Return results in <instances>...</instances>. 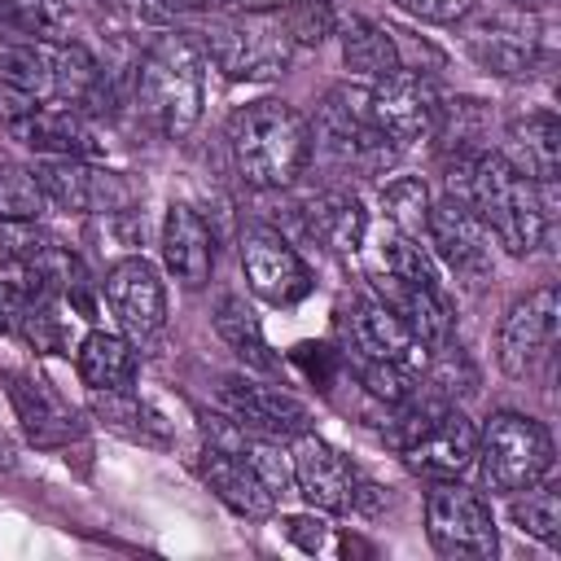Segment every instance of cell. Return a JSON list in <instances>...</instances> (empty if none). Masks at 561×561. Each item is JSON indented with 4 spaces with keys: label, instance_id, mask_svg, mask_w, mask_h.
Here are the masks:
<instances>
[{
    "label": "cell",
    "instance_id": "obj_40",
    "mask_svg": "<svg viewBox=\"0 0 561 561\" xmlns=\"http://www.w3.org/2000/svg\"><path fill=\"white\" fill-rule=\"evenodd\" d=\"M241 13H280L289 0H232Z\"/></svg>",
    "mask_w": 561,
    "mask_h": 561
},
{
    "label": "cell",
    "instance_id": "obj_27",
    "mask_svg": "<svg viewBox=\"0 0 561 561\" xmlns=\"http://www.w3.org/2000/svg\"><path fill=\"white\" fill-rule=\"evenodd\" d=\"M337 35H342V61H346V70H355V75H364L373 83L386 79V75H394L403 66V53H399L394 31L381 26V22H373V18H346L337 26Z\"/></svg>",
    "mask_w": 561,
    "mask_h": 561
},
{
    "label": "cell",
    "instance_id": "obj_20",
    "mask_svg": "<svg viewBox=\"0 0 561 561\" xmlns=\"http://www.w3.org/2000/svg\"><path fill=\"white\" fill-rule=\"evenodd\" d=\"M9 131L26 149H35L39 158H92L101 149L88 114L79 105H66V101H39Z\"/></svg>",
    "mask_w": 561,
    "mask_h": 561
},
{
    "label": "cell",
    "instance_id": "obj_15",
    "mask_svg": "<svg viewBox=\"0 0 561 561\" xmlns=\"http://www.w3.org/2000/svg\"><path fill=\"white\" fill-rule=\"evenodd\" d=\"M219 408L245 430V434H259V438H298L311 430V412L307 403H298L294 394L276 390V386H263L254 377H224L219 390H215Z\"/></svg>",
    "mask_w": 561,
    "mask_h": 561
},
{
    "label": "cell",
    "instance_id": "obj_16",
    "mask_svg": "<svg viewBox=\"0 0 561 561\" xmlns=\"http://www.w3.org/2000/svg\"><path fill=\"white\" fill-rule=\"evenodd\" d=\"M465 48L486 75H526L539 61V22L526 9H495L469 26Z\"/></svg>",
    "mask_w": 561,
    "mask_h": 561
},
{
    "label": "cell",
    "instance_id": "obj_35",
    "mask_svg": "<svg viewBox=\"0 0 561 561\" xmlns=\"http://www.w3.org/2000/svg\"><path fill=\"white\" fill-rule=\"evenodd\" d=\"M92 408L105 425L123 430L127 438H149V416L136 399V390H92Z\"/></svg>",
    "mask_w": 561,
    "mask_h": 561
},
{
    "label": "cell",
    "instance_id": "obj_17",
    "mask_svg": "<svg viewBox=\"0 0 561 561\" xmlns=\"http://www.w3.org/2000/svg\"><path fill=\"white\" fill-rule=\"evenodd\" d=\"M105 298H110L118 324L136 342H149L153 333H162V324H167V289H162V276H158V267L149 259H140V254L118 259L105 272Z\"/></svg>",
    "mask_w": 561,
    "mask_h": 561
},
{
    "label": "cell",
    "instance_id": "obj_14",
    "mask_svg": "<svg viewBox=\"0 0 561 561\" xmlns=\"http://www.w3.org/2000/svg\"><path fill=\"white\" fill-rule=\"evenodd\" d=\"M337 329L355 359H390V364H408V368H425V359H430V351L399 324V316L377 294H355L337 311Z\"/></svg>",
    "mask_w": 561,
    "mask_h": 561
},
{
    "label": "cell",
    "instance_id": "obj_11",
    "mask_svg": "<svg viewBox=\"0 0 561 561\" xmlns=\"http://www.w3.org/2000/svg\"><path fill=\"white\" fill-rule=\"evenodd\" d=\"M241 443H245V430H241L232 416H228V425H215V438H210L206 451H202V473H206L210 491H215L232 513L259 522V517H272L276 495H272V486L254 473V465L245 460Z\"/></svg>",
    "mask_w": 561,
    "mask_h": 561
},
{
    "label": "cell",
    "instance_id": "obj_42",
    "mask_svg": "<svg viewBox=\"0 0 561 561\" xmlns=\"http://www.w3.org/2000/svg\"><path fill=\"white\" fill-rule=\"evenodd\" d=\"M522 4H526V0H522Z\"/></svg>",
    "mask_w": 561,
    "mask_h": 561
},
{
    "label": "cell",
    "instance_id": "obj_32",
    "mask_svg": "<svg viewBox=\"0 0 561 561\" xmlns=\"http://www.w3.org/2000/svg\"><path fill=\"white\" fill-rule=\"evenodd\" d=\"M48 206L35 167H18V162H0V215H18V219H39Z\"/></svg>",
    "mask_w": 561,
    "mask_h": 561
},
{
    "label": "cell",
    "instance_id": "obj_2",
    "mask_svg": "<svg viewBox=\"0 0 561 561\" xmlns=\"http://www.w3.org/2000/svg\"><path fill=\"white\" fill-rule=\"evenodd\" d=\"M228 149L237 162V175L250 188H289L302 167L311 162V131L307 118L276 96L245 101L228 118Z\"/></svg>",
    "mask_w": 561,
    "mask_h": 561
},
{
    "label": "cell",
    "instance_id": "obj_39",
    "mask_svg": "<svg viewBox=\"0 0 561 561\" xmlns=\"http://www.w3.org/2000/svg\"><path fill=\"white\" fill-rule=\"evenodd\" d=\"M18 39H31V35L22 31V22H18L13 4H9V0H0V44H18Z\"/></svg>",
    "mask_w": 561,
    "mask_h": 561
},
{
    "label": "cell",
    "instance_id": "obj_22",
    "mask_svg": "<svg viewBox=\"0 0 561 561\" xmlns=\"http://www.w3.org/2000/svg\"><path fill=\"white\" fill-rule=\"evenodd\" d=\"M377 298L399 316V324L425 351H438L451 342V311H447L438 285H416V280H399V276L377 272Z\"/></svg>",
    "mask_w": 561,
    "mask_h": 561
},
{
    "label": "cell",
    "instance_id": "obj_38",
    "mask_svg": "<svg viewBox=\"0 0 561 561\" xmlns=\"http://www.w3.org/2000/svg\"><path fill=\"white\" fill-rule=\"evenodd\" d=\"M285 535H289L298 548L316 552V548L324 543V522H316V517H289V522H285Z\"/></svg>",
    "mask_w": 561,
    "mask_h": 561
},
{
    "label": "cell",
    "instance_id": "obj_25",
    "mask_svg": "<svg viewBox=\"0 0 561 561\" xmlns=\"http://www.w3.org/2000/svg\"><path fill=\"white\" fill-rule=\"evenodd\" d=\"M504 140H508V162L535 180V184H557L561 175V123L557 114L548 110H530L526 118H513L504 127Z\"/></svg>",
    "mask_w": 561,
    "mask_h": 561
},
{
    "label": "cell",
    "instance_id": "obj_6",
    "mask_svg": "<svg viewBox=\"0 0 561 561\" xmlns=\"http://www.w3.org/2000/svg\"><path fill=\"white\" fill-rule=\"evenodd\" d=\"M473 465L486 491L517 495L552 473V434L526 412H495L478 434Z\"/></svg>",
    "mask_w": 561,
    "mask_h": 561
},
{
    "label": "cell",
    "instance_id": "obj_30",
    "mask_svg": "<svg viewBox=\"0 0 561 561\" xmlns=\"http://www.w3.org/2000/svg\"><path fill=\"white\" fill-rule=\"evenodd\" d=\"M377 263L386 276H399V280H416V285H438V272H434V259L425 254V245L399 228L381 232V245H377Z\"/></svg>",
    "mask_w": 561,
    "mask_h": 561
},
{
    "label": "cell",
    "instance_id": "obj_8",
    "mask_svg": "<svg viewBox=\"0 0 561 561\" xmlns=\"http://www.w3.org/2000/svg\"><path fill=\"white\" fill-rule=\"evenodd\" d=\"M35 180L48 206L75 215H127L140 197L123 171H105L88 158H35Z\"/></svg>",
    "mask_w": 561,
    "mask_h": 561
},
{
    "label": "cell",
    "instance_id": "obj_19",
    "mask_svg": "<svg viewBox=\"0 0 561 561\" xmlns=\"http://www.w3.org/2000/svg\"><path fill=\"white\" fill-rule=\"evenodd\" d=\"M289 478L298 482L302 500H307L311 508H320V513H346L351 500H355V482H359L355 469L346 465V456H342L333 443L316 438L311 430L298 434V443H294Z\"/></svg>",
    "mask_w": 561,
    "mask_h": 561
},
{
    "label": "cell",
    "instance_id": "obj_36",
    "mask_svg": "<svg viewBox=\"0 0 561 561\" xmlns=\"http://www.w3.org/2000/svg\"><path fill=\"white\" fill-rule=\"evenodd\" d=\"M394 9H403V13H412V18H421V22H460V18H469L473 13V0H390Z\"/></svg>",
    "mask_w": 561,
    "mask_h": 561
},
{
    "label": "cell",
    "instance_id": "obj_28",
    "mask_svg": "<svg viewBox=\"0 0 561 561\" xmlns=\"http://www.w3.org/2000/svg\"><path fill=\"white\" fill-rule=\"evenodd\" d=\"M215 333H219L245 364H254V368H272V364H276L272 351H267V337H263L259 316H254L237 294H224V298L215 302Z\"/></svg>",
    "mask_w": 561,
    "mask_h": 561
},
{
    "label": "cell",
    "instance_id": "obj_23",
    "mask_svg": "<svg viewBox=\"0 0 561 561\" xmlns=\"http://www.w3.org/2000/svg\"><path fill=\"white\" fill-rule=\"evenodd\" d=\"M294 215H298L302 232L316 237L333 254H355L368 232V215H364L359 197L346 188H320L302 206H294Z\"/></svg>",
    "mask_w": 561,
    "mask_h": 561
},
{
    "label": "cell",
    "instance_id": "obj_3",
    "mask_svg": "<svg viewBox=\"0 0 561 561\" xmlns=\"http://www.w3.org/2000/svg\"><path fill=\"white\" fill-rule=\"evenodd\" d=\"M202 92H206V75H202L197 44L180 31L158 35L136 66V92L131 96H136L140 118L162 140H180L202 118Z\"/></svg>",
    "mask_w": 561,
    "mask_h": 561
},
{
    "label": "cell",
    "instance_id": "obj_29",
    "mask_svg": "<svg viewBox=\"0 0 561 561\" xmlns=\"http://www.w3.org/2000/svg\"><path fill=\"white\" fill-rule=\"evenodd\" d=\"M513 526H522L530 539L561 548V486L557 482H535L517 491L513 500Z\"/></svg>",
    "mask_w": 561,
    "mask_h": 561
},
{
    "label": "cell",
    "instance_id": "obj_26",
    "mask_svg": "<svg viewBox=\"0 0 561 561\" xmlns=\"http://www.w3.org/2000/svg\"><path fill=\"white\" fill-rule=\"evenodd\" d=\"M75 368H79V381L88 390H131L136 386V373H140L131 342L118 337V333H105V329H92L79 342Z\"/></svg>",
    "mask_w": 561,
    "mask_h": 561
},
{
    "label": "cell",
    "instance_id": "obj_41",
    "mask_svg": "<svg viewBox=\"0 0 561 561\" xmlns=\"http://www.w3.org/2000/svg\"><path fill=\"white\" fill-rule=\"evenodd\" d=\"M0 469H13V447H9L4 434H0Z\"/></svg>",
    "mask_w": 561,
    "mask_h": 561
},
{
    "label": "cell",
    "instance_id": "obj_12",
    "mask_svg": "<svg viewBox=\"0 0 561 561\" xmlns=\"http://www.w3.org/2000/svg\"><path fill=\"white\" fill-rule=\"evenodd\" d=\"M241 272L250 289L272 307H294L311 294V272L302 254L267 224H254L241 232Z\"/></svg>",
    "mask_w": 561,
    "mask_h": 561
},
{
    "label": "cell",
    "instance_id": "obj_1",
    "mask_svg": "<svg viewBox=\"0 0 561 561\" xmlns=\"http://www.w3.org/2000/svg\"><path fill=\"white\" fill-rule=\"evenodd\" d=\"M443 184L447 197L465 202L513 259H526L543 245L552 219V184L526 180L504 153L451 149L443 158Z\"/></svg>",
    "mask_w": 561,
    "mask_h": 561
},
{
    "label": "cell",
    "instance_id": "obj_37",
    "mask_svg": "<svg viewBox=\"0 0 561 561\" xmlns=\"http://www.w3.org/2000/svg\"><path fill=\"white\" fill-rule=\"evenodd\" d=\"M26 311H31V294L22 289V280H0V333L18 337Z\"/></svg>",
    "mask_w": 561,
    "mask_h": 561
},
{
    "label": "cell",
    "instance_id": "obj_18",
    "mask_svg": "<svg viewBox=\"0 0 561 561\" xmlns=\"http://www.w3.org/2000/svg\"><path fill=\"white\" fill-rule=\"evenodd\" d=\"M473 447H478V430L473 421L447 403L412 443H403V465L430 482H443V478H460L469 465H473Z\"/></svg>",
    "mask_w": 561,
    "mask_h": 561
},
{
    "label": "cell",
    "instance_id": "obj_5",
    "mask_svg": "<svg viewBox=\"0 0 561 561\" xmlns=\"http://www.w3.org/2000/svg\"><path fill=\"white\" fill-rule=\"evenodd\" d=\"M202 48L215 61V70H224V79H245V83H263L285 75L289 57H294V39L280 22V13H237V18H206L202 22Z\"/></svg>",
    "mask_w": 561,
    "mask_h": 561
},
{
    "label": "cell",
    "instance_id": "obj_21",
    "mask_svg": "<svg viewBox=\"0 0 561 561\" xmlns=\"http://www.w3.org/2000/svg\"><path fill=\"white\" fill-rule=\"evenodd\" d=\"M9 403L35 447H66L83 434L79 412L35 373H9Z\"/></svg>",
    "mask_w": 561,
    "mask_h": 561
},
{
    "label": "cell",
    "instance_id": "obj_31",
    "mask_svg": "<svg viewBox=\"0 0 561 561\" xmlns=\"http://www.w3.org/2000/svg\"><path fill=\"white\" fill-rule=\"evenodd\" d=\"M381 210H386L390 228H399L408 237H421L425 232V219H430V188H425V180L403 175V180L386 184L381 188Z\"/></svg>",
    "mask_w": 561,
    "mask_h": 561
},
{
    "label": "cell",
    "instance_id": "obj_13",
    "mask_svg": "<svg viewBox=\"0 0 561 561\" xmlns=\"http://www.w3.org/2000/svg\"><path fill=\"white\" fill-rule=\"evenodd\" d=\"M425 237L438 250V259L456 272V280L465 289H482L491 280V272H495V263H491V232L478 224V215L465 202H456V197L430 202Z\"/></svg>",
    "mask_w": 561,
    "mask_h": 561
},
{
    "label": "cell",
    "instance_id": "obj_9",
    "mask_svg": "<svg viewBox=\"0 0 561 561\" xmlns=\"http://www.w3.org/2000/svg\"><path fill=\"white\" fill-rule=\"evenodd\" d=\"M557 324H561V298L552 285H539L530 289L526 298H517L500 329H495V359L508 377H530L548 355H552V342H557Z\"/></svg>",
    "mask_w": 561,
    "mask_h": 561
},
{
    "label": "cell",
    "instance_id": "obj_33",
    "mask_svg": "<svg viewBox=\"0 0 561 561\" xmlns=\"http://www.w3.org/2000/svg\"><path fill=\"white\" fill-rule=\"evenodd\" d=\"M57 237L39 224V219H18V215H0V263H35L44 250H53Z\"/></svg>",
    "mask_w": 561,
    "mask_h": 561
},
{
    "label": "cell",
    "instance_id": "obj_34",
    "mask_svg": "<svg viewBox=\"0 0 561 561\" xmlns=\"http://www.w3.org/2000/svg\"><path fill=\"white\" fill-rule=\"evenodd\" d=\"M280 22L294 44H324L337 31V9L333 0H289L280 9Z\"/></svg>",
    "mask_w": 561,
    "mask_h": 561
},
{
    "label": "cell",
    "instance_id": "obj_24",
    "mask_svg": "<svg viewBox=\"0 0 561 561\" xmlns=\"http://www.w3.org/2000/svg\"><path fill=\"white\" fill-rule=\"evenodd\" d=\"M162 259H167V267L175 272V280L188 285V289H197V285L210 280V267H215V237H210L206 219H202L193 206H184V202H175V206L167 210V219H162Z\"/></svg>",
    "mask_w": 561,
    "mask_h": 561
},
{
    "label": "cell",
    "instance_id": "obj_7",
    "mask_svg": "<svg viewBox=\"0 0 561 561\" xmlns=\"http://www.w3.org/2000/svg\"><path fill=\"white\" fill-rule=\"evenodd\" d=\"M425 535L443 557H495L500 548L491 504L460 478H443L425 495Z\"/></svg>",
    "mask_w": 561,
    "mask_h": 561
},
{
    "label": "cell",
    "instance_id": "obj_4",
    "mask_svg": "<svg viewBox=\"0 0 561 561\" xmlns=\"http://www.w3.org/2000/svg\"><path fill=\"white\" fill-rule=\"evenodd\" d=\"M307 131H311V153L324 167L359 180L386 175L399 153V145L368 118V92L359 88H333L320 101L316 123H307Z\"/></svg>",
    "mask_w": 561,
    "mask_h": 561
},
{
    "label": "cell",
    "instance_id": "obj_10",
    "mask_svg": "<svg viewBox=\"0 0 561 561\" xmlns=\"http://www.w3.org/2000/svg\"><path fill=\"white\" fill-rule=\"evenodd\" d=\"M438 110H443V96L434 92L430 79H421L416 70L399 66L394 75L377 79L368 88V118L403 149L412 140H434V127H438Z\"/></svg>",
    "mask_w": 561,
    "mask_h": 561
}]
</instances>
